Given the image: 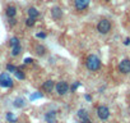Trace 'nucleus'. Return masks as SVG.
<instances>
[{
  "label": "nucleus",
  "mask_w": 130,
  "mask_h": 123,
  "mask_svg": "<svg viewBox=\"0 0 130 123\" xmlns=\"http://www.w3.org/2000/svg\"><path fill=\"white\" fill-rule=\"evenodd\" d=\"M86 67L91 72H97L101 68V59L97 55H93V54L88 55L87 59H86Z\"/></svg>",
  "instance_id": "obj_1"
},
{
  "label": "nucleus",
  "mask_w": 130,
  "mask_h": 123,
  "mask_svg": "<svg viewBox=\"0 0 130 123\" xmlns=\"http://www.w3.org/2000/svg\"><path fill=\"white\" fill-rule=\"evenodd\" d=\"M97 31L101 35H106L111 31V22L108 19H101L97 24Z\"/></svg>",
  "instance_id": "obj_2"
},
{
  "label": "nucleus",
  "mask_w": 130,
  "mask_h": 123,
  "mask_svg": "<svg viewBox=\"0 0 130 123\" xmlns=\"http://www.w3.org/2000/svg\"><path fill=\"white\" fill-rule=\"evenodd\" d=\"M110 109L106 106V105H100L97 108V117L101 119V120H107L110 118Z\"/></svg>",
  "instance_id": "obj_3"
},
{
  "label": "nucleus",
  "mask_w": 130,
  "mask_h": 123,
  "mask_svg": "<svg viewBox=\"0 0 130 123\" xmlns=\"http://www.w3.org/2000/svg\"><path fill=\"white\" fill-rule=\"evenodd\" d=\"M55 89H56L57 95L64 96L65 94H68V91H69V89H70V87H69L68 82H65V81H60V82H57V83H56Z\"/></svg>",
  "instance_id": "obj_4"
},
{
  "label": "nucleus",
  "mask_w": 130,
  "mask_h": 123,
  "mask_svg": "<svg viewBox=\"0 0 130 123\" xmlns=\"http://www.w3.org/2000/svg\"><path fill=\"white\" fill-rule=\"evenodd\" d=\"M0 86L5 87V89L13 87V80H12V77L8 73H2L0 75Z\"/></svg>",
  "instance_id": "obj_5"
},
{
  "label": "nucleus",
  "mask_w": 130,
  "mask_h": 123,
  "mask_svg": "<svg viewBox=\"0 0 130 123\" xmlns=\"http://www.w3.org/2000/svg\"><path fill=\"white\" fill-rule=\"evenodd\" d=\"M119 71L122 75H129L130 73V59H122L119 63Z\"/></svg>",
  "instance_id": "obj_6"
},
{
  "label": "nucleus",
  "mask_w": 130,
  "mask_h": 123,
  "mask_svg": "<svg viewBox=\"0 0 130 123\" xmlns=\"http://www.w3.org/2000/svg\"><path fill=\"white\" fill-rule=\"evenodd\" d=\"M91 0H74V7L77 10H84L89 7Z\"/></svg>",
  "instance_id": "obj_7"
},
{
  "label": "nucleus",
  "mask_w": 130,
  "mask_h": 123,
  "mask_svg": "<svg viewBox=\"0 0 130 123\" xmlns=\"http://www.w3.org/2000/svg\"><path fill=\"white\" fill-rule=\"evenodd\" d=\"M54 87H55V82H54L52 80H47V81H45V82L42 83V86H41L42 91H45V92H47V94H50V92L54 90Z\"/></svg>",
  "instance_id": "obj_8"
},
{
  "label": "nucleus",
  "mask_w": 130,
  "mask_h": 123,
  "mask_svg": "<svg viewBox=\"0 0 130 123\" xmlns=\"http://www.w3.org/2000/svg\"><path fill=\"white\" fill-rule=\"evenodd\" d=\"M45 120L47 123H56V110H48L45 114Z\"/></svg>",
  "instance_id": "obj_9"
},
{
  "label": "nucleus",
  "mask_w": 130,
  "mask_h": 123,
  "mask_svg": "<svg viewBox=\"0 0 130 123\" xmlns=\"http://www.w3.org/2000/svg\"><path fill=\"white\" fill-rule=\"evenodd\" d=\"M51 17H52L55 21L60 19V18L62 17V10H61V8H59V7H54V8L51 9Z\"/></svg>",
  "instance_id": "obj_10"
},
{
  "label": "nucleus",
  "mask_w": 130,
  "mask_h": 123,
  "mask_svg": "<svg viewBox=\"0 0 130 123\" xmlns=\"http://www.w3.org/2000/svg\"><path fill=\"white\" fill-rule=\"evenodd\" d=\"M5 13H7L8 18H14L15 14H17V9H15V7H8Z\"/></svg>",
  "instance_id": "obj_11"
},
{
  "label": "nucleus",
  "mask_w": 130,
  "mask_h": 123,
  "mask_svg": "<svg viewBox=\"0 0 130 123\" xmlns=\"http://www.w3.org/2000/svg\"><path fill=\"white\" fill-rule=\"evenodd\" d=\"M28 16H29V18H33V19H36L38 16H40V12L36 9V8H29L28 9Z\"/></svg>",
  "instance_id": "obj_12"
},
{
  "label": "nucleus",
  "mask_w": 130,
  "mask_h": 123,
  "mask_svg": "<svg viewBox=\"0 0 130 123\" xmlns=\"http://www.w3.org/2000/svg\"><path fill=\"white\" fill-rule=\"evenodd\" d=\"M77 114H78V117L80 118V120H83V119H86V118H89V115H88V113H87L86 109H79Z\"/></svg>",
  "instance_id": "obj_13"
},
{
  "label": "nucleus",
  "mask_w": 130,
  "mask_h": 123,
  "mask_svg": "<svg viewBox=\"0 0 130 123\" xmlns=\"http://www.w3.org/2000/svg\"><path fill=\"white\" fill-rule=\"evenodd\" d=\"M21 51H22V47H21V45H17V46L12 47V55H13V56H17V55H19V54H21Z\"/></svg>",
  "instance_id": "obj_14"
},
{
  "label": "nucleus",
  "mask_w": 130,
  "mask_h": 123,
  "mask_svg": "<svg viewBox=\"0 0 130 123\" xmlns=\"http://www.w3.org/2000/svg\"><path fill=\"white\" fill-rule=\"evenodd\" d=\"M36 53H37L38 55H45V54H46V47L42 46V45H37V46H36Z\"/></svg>",
  "instance_id": "obj_15"
},
{
  "label": "nucleus",
  "mask_w": 130,
  "mask_h": 123,
  "mask_svg": "<svg viewBox=\"0 0 130 123\" xmlns=\"http://www.w3.org/2000/svg\"><path fill=\"white\" fill-rule=\"evenodd\" d=\"M14 106H15V108H23V106H24V100H23L22 97L15 99V100H14Z\"/></svg>",
  "instance_id": "obj_16"
},
{
  "label": "nucleus",
  "mask_w": 130,
  "mask_h": 123,
  "mask_svg": "<svg viewBox=\"0 0 130 123\" xmlns=\"http://www.w3.org/2000/svg\"><path fill=\"white\" fill-rule=\"evenodd\" d=\"M7 120H8V122H12V123H15L18 119H17V117H15L13 113L9 112V113H7Z\"/></svg>",
  "instance_id": "obj_17"
},
{
  "label": "nucleus",
  "mask_w": 130,
  "mask_h": 123,
  "mask_svg": "<svg viewBox=\"0 0 130 123\" xmlns=\"http://www.w3.org/2000/svg\"><path fill=\"white\" fill-rule=\"evenodd\" d=\"M14 75H15V77H17L18 80H24V78H26V75H24V72H22L19 68H18V69L14 72Z\"/></svg>",
  "instance_id": "obj_18"
},
{
  "label": "nucleus",
  "mask_w": 130,
  "mask_h": 123,
  "mask_svg": "<svg viewBox=\"0 0 130 123\" xmlns=\"http://www.w3.org/2000/svg\"><path fill=\"white\" fill-rule=\"evenodd\" d=\"M9 45H10V47H14V46H17V45H21V44H19V39H18V37H12L10 41H9Z\"/></svg>",
  "instance_id": "obj_19"
},
{
  "label": "nucleus",
  "mask_w": 130,
  "mask_h": 123,
  "mask_svg": "<svg viewBox=\"0 0 130 123\" xmlns=\"http://www.w3.org/2000/svg\"><path fill=\"white\" fill-rule=\"evenodd\" d=\"M35 23H36V19H33V18H29V17H28V18L26 19V26H27V27H33Z\"/></svg>",
  "instance_id": "obj_20"
},
{
  "label": "nucleus",
  "mask_w": 130,
  "mask_h": 123,
  "mask_svg": "<svg viewBox=\"0 0 130 123\" xmlns=\"http://www.w3.org/2000/svg\"><path fill=\"white\" fill-rule=\"evenodd\" d=\"M17 69H18V68H17L15 66H13V64H10V63H9V64H7V71H8V72H10V73H14Z\"/></svg>",
  "instance_id": "obj_21"
},
{
  "label": "nucleus",
  "mask_w": 130,
  "mask_h": 123,
  "mask_svg": "<svg viewBox=\"0 0 130 123\" xmlns=\"http://www.w3.org/2000/svg\"><path fill=\"white\" fill-rule=\"evenodd\" d=\"M79 86H80V82H78V81H77V82H74V83L72 85V87H70L72 92H74V91H75V90H77V89H78Z\"/></svg>",
  "instance_id": "obj_22"
},
{
  "label": "nucleus",
  "mask_w": 130,
  "mask_h": 123,
  "mask_svg": "<svg viewBox=\"0 0 130 123\" xmlns=\"http://www.w3.org/2000/svg\"><path fill=\"white\" fill-rule=\"evenodd\" d=\"M38 97H42V94L41 92H36V94H33V95H31V100H35V99H38Z\"/></svg>",
  "instance_id": "obj_23"
},
{
  "label": "nucleus",
  "mask_w": 130,
  "mask_h": 123,
  "mask_svg": "<svg viewBox=\"0 0 130 123\" xmlns=\"http://www.w3.org/2000/svg\"><path fill=\"white\" fill-rule=\"evenodd\" d=\"M36 36H37L38 39H46V36H47V35H46L45 32H38V33H37Z\"/></svg>",
  "instance_id": "obj_24"
},
{
  "label": "nucleus",
  "mask_w": 130,
  "mask_h": 123,
  "mask_svg": "<svg viewBox=\"0 0 130 123\" xmlns=\"http://www.w3.org/2000/svg\"><path fill=\"white\" fill-rule=\"evenodd\" d=\"M33 63V59L32 58H26L24 59V64H32Z\"/></svg>",
  "instance_id": "obj_25"
},
{
  "label": "nucleus",
  "mask_w": 130,
  "mask_h": 123,
  "mask_svg": "<svg viewBox=\"0 0 130 123\" xmlns=\"http://www.w3.org/2000/svg\"><path fill=\"white\" fill-rule=\"evenodd\" d=\"M15 23H17V19L15 18H9V24L10 26H14Z\"/></svg>",
  "instance_id": "obj_26"
},
{
  "label": "nucleus",
  "mask_w": 130,
  "mask_h": 123,
  "mask_svg": "<svg viewBox=\"0 0 130 123\" xmlns=\"http://www.w3.org/2000/svg\"><path fill=\"white\" fill-rule=\"evenodd\" d=\"M84 99H86L87 101H92V96H91L89 94H86V95H84Z\"/></svg>",
  "instance_id": "obj_27"
},
{
  "label": "nucleus",
  "mask_w": 130,
  "mask_h": 123,
  "mask_svg": "<svg viewBox=\"0 0 130 123\" xmlns=\"http://www.w3.org/2000/svg\"><path fill=\"white\" fill-rule=\"evenodd\" d=\"M124 45H126V46L130 45V39H129V37H126V39L124 40Z\"/></svg>",
  "instance_id": "obj_28"
},
{
  "label": "nucleus",
  "mask_w": 130,
  "mask_h": 123,
  "mask_svg": "<svg viewBox=\"0 0 130 123\" xmlns=\"http://www.w3.org/2000/svg\"><path fill=\"white\" fill-rule=\"evenodd\" d=\"M82 123H92V120H91L89 118H86V119H83V120H82Z\"/></svg>",
  "instance_id": "obj_29"
}]
</instances>
